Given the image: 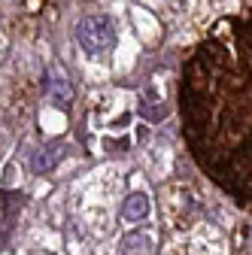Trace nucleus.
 <instances>
[{"label":"nucleus","instance_id":"1","mask_svg":"<svg viewBox=\"0 0 252 255\" xmlns=\"http://www.w3.org/2000/svg\"><path fill=\"white\" fill-rule=\"evenodd\" d=\"M76 40L82 46V52L88 55H104L116 46V27L107 15H85L76 24Z\"/></svg>","mask_w":252,"mask_h":255},{"label":"nucleus","instance_id":"2","mask_svg":"<svg viewBox=\"0 0 252 255\" xmlns=\"http://www.w3.org/2000/svg\"><path fill=\"white\" fill-rule=\"evenodd\" d=\"M46 94H49V104H55L58 110H67L73 104V85H70V79L64 73H58V70H52Z\"/></svg>","mask_w":252,"mask_h":255},{"label":"nucleus","instance_id":"3","mask_svg":"<svg viewBox=\"0 0 252 255\" xmlns=\"http://www.w3.org/2000/svg\"><path fill=\"white\" fill-rule=\"evenodd\" d=\"M64 152H67V146L64 143H49V146H43L37 155H34V173H49V170H55L58 167V161L64 158Z\"/></svg>","mask_w":252,"mask_h":255},{"label":"nucleus","instance_id":"4","mask_svg":"<svg viewBox=\"0 0 252 255\" xmlns=\"http://www.w3.org/2000/svg\"><path fill=\"white\" fill-rule=\"evenodd\" d=\"M149 198L143 195V191H134V195H128L122 201V219H128V222H143L149 216Z\"/></svg>","mask_w":252,"mask_h":255},{"label":"nucleus","instance_id":"5","mask_svg":"<svg viewBox=\"0 0 252 255\" xmlns=\"http://www.w3.org/2000/svg\"><path fill=\"white\" fill-rule=\"evenodd\" d=\"M155 243L146 231H128L122 237V255H152Z\"/></svg>","mask_w":252,"mask_h":255},{"label":"nucleus","instance_id":"6","mask_svg":"<svg viewBox=\"0 0 252 255\" xmlns=\"http://www.w3.org/2000/svg\"><path fill=\"white\" fill-rule=\"evenodd\" d=\"M140 116L146 122H161L164 119V104H149V101H143L140 104Z\"/></svg>","mask_w":252,"mask_h":255},{"label":"nucleus","instance_id":"7","mask_svg":"<svg viewBox=\"0 0 252 255\" xmlns=\"http://www.w3.org/2000/svg\"><path fill=\"white\" fill-rule=\"evenodd\" d=\"M27 255H55V252H49V249H34V252H27Z\"/></svg>","mask_w":252,"mask_h":255}]
</instances>
